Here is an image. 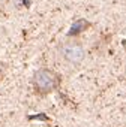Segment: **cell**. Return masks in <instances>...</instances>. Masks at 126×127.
Returning a JSON list of instances; mask_svg holds the SVG:
<instances>
[{"mask_svg": "<svg viewBox=\"0 0 126 127\" xmlns=\"http://www.w3.org/2000/svg\"><path fill=\"white\" fill-rule=\"evenodd\" d=\"M90 27H92V23H90V21H87V20H84V18L75 20V21L72 23L69 32H68V37H77V36H80L81 33H84V32H86L87 29H90Z\"/></svg>", "mask_w": 126, "mask_h": 127, "instance_id": "3", "label": "cell"}, {"mask_svg": "<svg viewBox=\"0 0 126 127\" xmlns=\"http://www.w3.org/2000/svg\"><path fill=\"white\" fill-rule=\"evenodd\" d=\"M59 54L66 63L77 66L84 60L86 51H84V46L80 40H77L74 37L72 39L69 37V40H65L59 46Z\"/></svg>", "mask_w": 126, "mask_h": 127, "instance_id": "2", "label": "cell"}, {"mask_svg": "<svg viewBox=\"0 0 126 127\" xmlns=\"http://www.w3.org/2000/svg\"><path fill=\"white\" fill-rule=\"evenodd\" d=\"M33 91L36 96L39 97H47L48 94H51L53 91L59 90L62 85V75L57 73L53 69L48 67H41L35 72L33 79Z\"/></svg>", "mask_w": 126, "mask_h": 127, "instance_id": "1", "label": "cell"}]
</instances>
